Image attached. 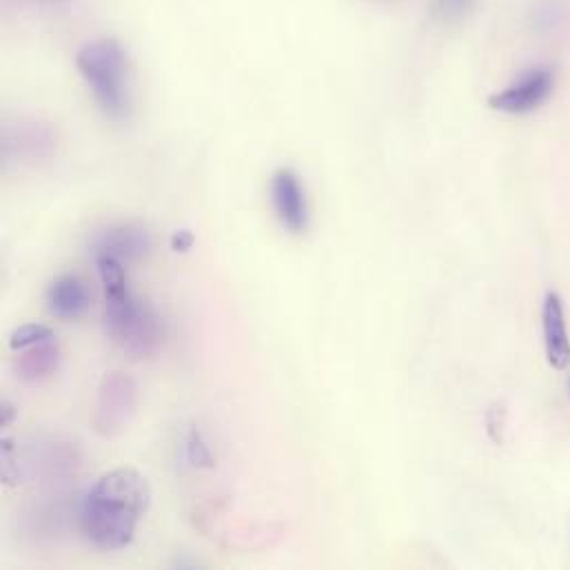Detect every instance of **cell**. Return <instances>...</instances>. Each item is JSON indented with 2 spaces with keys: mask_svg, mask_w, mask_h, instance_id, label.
Returning <instances> with one entry per match:
<instances>
[{
  "mask_svg": "<svg viewBox=\"0 0 570 570\" xmlns=\"http://www.w3.org/2000/svg\"><path fill=\"white\" fill-rule=\"evenodd\" d=\"M272 203L286 232L304 234L308 229L306 189L295 171L278 169L272 176Z\"/></svg>",
  "mask_w": 570,
  "mask_h": 570,
  "instance_id": "8992f818",
  "label": "cell"
},
{
  "mask_svg": "<svg viewBox=\"0 0 570 570\" xmlns=\"http://www.w3.org/2000/svg\"><path fill=\"white\" fill-rule=\"evenodd\" d=\"M194 247V234L183 229V232H176L174 238H171V249L178 252V254H187L189 249Z\"/></svg>",
  "mask_w": 570,
  "mask_h": 570,
  "instance_id": "e0dca14e",
  "label": "cell"
},
{
  "mask_svg": "<svg viewBox=\"0 0 570 570\" xmlns=\"http://www.w3.org/2000/svg\"><path fill=\"white\" fill-rule=\"evenodd\" d=\"M60 366V351L53 340L24 348L16 360V373L24 384H38L51 377Z\"/></svg>",
  "mask_w": 570,
  "mask_h": 570,
  "instance_id": "30bf717a",
  "label": "cell"
},
{
  "mask_svg": "<svg viewBox=\"0 0 570 570\" xmlns=\"http://www.w3.org/2000/svg\"><path fill=\"white\" fill-rule=\"evenodd\" d=\"M151 507V487L136 469L105 473L80 509L85 538L102 551H120L134 542L138 522Z\"/></svg>",
  "mask_w": 570,
  "mask_h": 570,
  "instance_id": "6da1fadb",
  "label": "cell"
},
{
  "mask_svg": "<svg viewBox=\"0 0 570 570\" xmlns=\"http://www.w3.org/2000/svg\"><path fill=\"white\" fill-rule=\"evenodd\" d=\"M76 65L100 109L114 120H125L131 111L129 58L125 47L114 38L91 40L78 51Z\"/></svg>",
  "mask_w": 570,
  "mask_h": 570,
  "instance_id": "7a4b0ae2",
  "label": "cell"
},
{
  "mask_svg": "<svg viewBox=\"0 0 570 570\" xmlns=\"http://www.w3.org/2000/svg\"><path fill=\"white\" fill-rule=\"evenodd\" d=\"M105 299L107 335L131 357H154L165 342V322L156 308L129 288Z\"/></svg>",
  "mask_w": 570,
  "mask_h": 570,
  "instance_id": "3957f363",
  "label": "cell"
},
{
  "mask_svg": "<svg viewBox=\"0 0 570 570\" xmlns=\"http://www.w3.org/2000/svg\"><path fill=\"white\" fill-rule=\"evenodd\" d=\"M91 306V297L78 276L60 274L47 288V308L60 320H78Z\"/></svg>",
  "mask_w": 570,
  "mask_h": 570,
  "instance_id": "9c48e42d",
  "label": "cell"
},
{
  "mask_svg": "<svg viewBox=\"0 0 570 570\" xmlns=\"http://www.w3.org/2000/svg\"><path fill=\"white\" fill-rule=\"evenodd\" d=\"M542 331L547 360L556 371H567L570 366V335L564 315V302L560 293L549 291L542 304Z\"/></svg>",
  "mask_w": 570,
  "mask_h": 570,
  "instance_id": "ba28073f",
  "label": "cell"
},
{
  "mask_svg": "<svg viewBox=\"0 0 570 570\" xmlns=\"http://www.w3.org/2000/svg\"><path fill=\"white\" fill-rule=\"evenodd\" d=\"M47 2H53V0H47Z\"/></svg>",
  "mask_w": 570,
  "mask_h": 570,
  "instance_id": "d6986e66",
  "label": "cell"
},
{
  "mask_svg": "<svg viewBox=\"0 0 570 570\" xmlns=\"http://www.w3.org/2000/svg\"><path fill=\"white\" fill-rule=\"evenodd\" d=\"M138 411V384L122 371L105 373L98 384L91 424L102 440L120 438Z\"/></svg>",
  "mask_w": 570,
  "mask_h": 570,
  "instance_id": "277c9868",
  "label": "cell"
},
{
  "mask_svg": "<svg viewBox=\"0 0 570 570\" xmlns=\"http://www.w3.org/2000/svg\"><path fill=\"white\" fill-rule=\"evenodd\" d=\"M47 340H53V331L45 324H22L18 326L11 335H9V348L11 351H24L29 346H36L40 342H47Z\"/></svg>",
  "mask_w": 570,
  "mask_h": 570,
  "instance_id": "5bb4252c",
  "label": "cell"
},
{
  "mask_svg": "<svg viewBox=\"0 0 570 570\" xmlns=\"http://www.w3.org/2000/svg\"><path fill=\"white\" fill-rule=\"evenodd\" d=\"M51 131L40 127V125H29V127H20L13 131H4V156H11L16 151L24 154V156H45L51 149Z\"/></svg>",
  "mask_w": 570,
  "mask_h": 570,
  "instance_id": "8fae6325",
  "label": "cell"
},
{
  "mask_svg": "<svg viewBox=\"0 0 570 570\" xmlns=\"http://www.w3.org/2000/svg\"><path fill=\"white\" fill-rule=\"evenodd\" d=\"M13 417H16L13 406H11L9 402H2V406H0V424H2V426H9Z\"/></svg>",
  "mask_w": 570,
  "mask_h": 570,
  "instance_id": "ac0fdd59",
  "label": "cell"
},
{
  "mask_svg": "<svg viewBox=\"0 0 570 570\" xmlns=\"http://www.w3.org/2000/svg\"><path fill=\"white\" fill-rule=\"evenodd\" d=\"M185 455L187 462L196 469H214L216 466V458L203 435V431L198 426H191L185 440Z\"/></svg>",
  "mask_w": 570,
  "mask_h": 570,
  "instance_id": "4fadbf2b",
  "label": "cell"
},
{
  "mask_svg": "<svg viewBox=\"0 0 570 570\" xmlns=\"http://www.w3.org/2000/svg\"><path fill=\"white\" fill-rule=\"evenodd\" d=\"M478 0H433L431 16L440 22H458L471 13Z\"/></svg>",
  "mask_w": 570,
  "mask_h": 570,
  "instance_id": "9a60e30c",
  "label": "cell"
},
{
  "mask_svg": "<svg viewBox=\"0 0 570 570\" xmlns=\"http://www.w3.org/2000/svg\"><path fill=\"white\" fill-rule=\"evenodd\" d=\"M502 429H504V409L493 406L487 415V431L493 442H502Z\"/></svg>",
  "mask_w": 570,
  "mask_h": 570,
  "instance_id": "2e32d148",
  "label": "cell"
},
{
  "mask_svg": "<svg viewBox=\"0 0 570 570\" xmlns=\"http://www.w3.org/2000/svg\"><path fill=\"white\" fill-rule=\"evenodd\" d=\"M556 89V71L551 67H533L524 71L507 89L489 98V107L500 114L524 116L538 111Z\"/></svg>",
  "mask_w": 570,
  "mask_h": 570,
  "instance_id": "5b68a950",
  "label": "cell"
},
{
  "mask_svg": "<svg viewBox=\"0 0 570 570\" xmlns=\"http://www.w3.org/2000/svg\"><path fill=\"white\" fill-rule=\"evenodd\" d=\"M151 247H154V240L145 227L125 223V225H114L100 232L91 243V254L109 256L125 265V263L142 261L145 256H149Z\"/></svg>",
  "mask_w": 570,
  "mask_h": 570,
  "instance_id": "52a82bcc",
  "label": "cell"
},
{
  "mask_svg": "<svg viewBox=\"0 0 570 570\" xmlns=\"http://www.w3.org/2000/svg\"><path fill=\"white\" fill-rule=\"evenodd\" d=\"M94 261H96V269H98V278H100L102 291H105V297L125 293L129 288L125 265L120 261L109 258V256H94Z\"/></svg>",
  "mask_w": 570,
  "mask_h": 570,
  "instance_id": "7c38bea8",
  "label": "cell"
}]
</instances>
